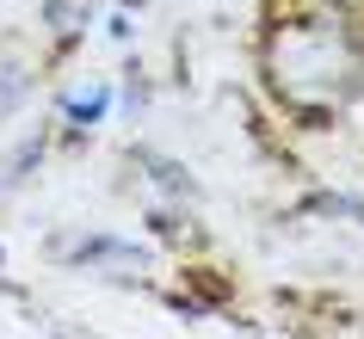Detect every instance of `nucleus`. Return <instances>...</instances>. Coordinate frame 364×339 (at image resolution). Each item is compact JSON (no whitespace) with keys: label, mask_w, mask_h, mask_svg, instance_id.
<instances>
[{"label":"nucleus","mask_w":364,"mask_h":339,"mask_svg":"<svg viewBox=\"0 0 364 339\" xmlns=\"http://www.w3.org/2000/svg\"><path fill=\"white\" fill-rule=\"evenodd\" d=\"M105 112H112V87H105V80L87 87V93H68V99H62V117H68L75 130H93Z\"/></svg>","instance_id":"1"}]
</instances>
